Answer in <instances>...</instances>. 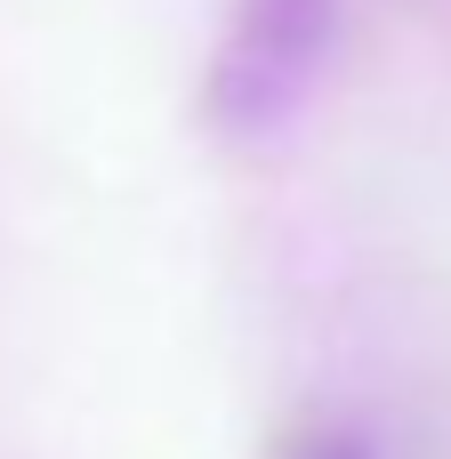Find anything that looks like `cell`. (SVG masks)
Instances as JSON below:
<instances>
[{
  "label": "cell",
  "instance_id": "7a4b0ae2",
  "mask_svg": "<svg viewBox=\"0 0 451 459\" xmlns=\"http://www.w3.org/2000/svg\"><path fill=\"white\" fill-rule=\"evenodd\" d=\"M266 459H395V444L371 420H307L299 436H282Z\"/></svg>",
  "mask_w": 451,
  "mask_h": 459
},
{
  "label": "cell",
  "instance_id": "6da1fadb",
  "mask_svg": "<svg viewBox=\"0 0 451 459\" xmlns=\"http://www.w3.org/2000/svg\"><path fill=\"white\" fill-rule=\"evenodd\" d=\"M339 48V0H234L218 24L210 73H202V113L218 137H266L282 129L315 89Z\"/></svg>",
  "mask_w": 451,
  "mask_h": 459
}]
</instances>
